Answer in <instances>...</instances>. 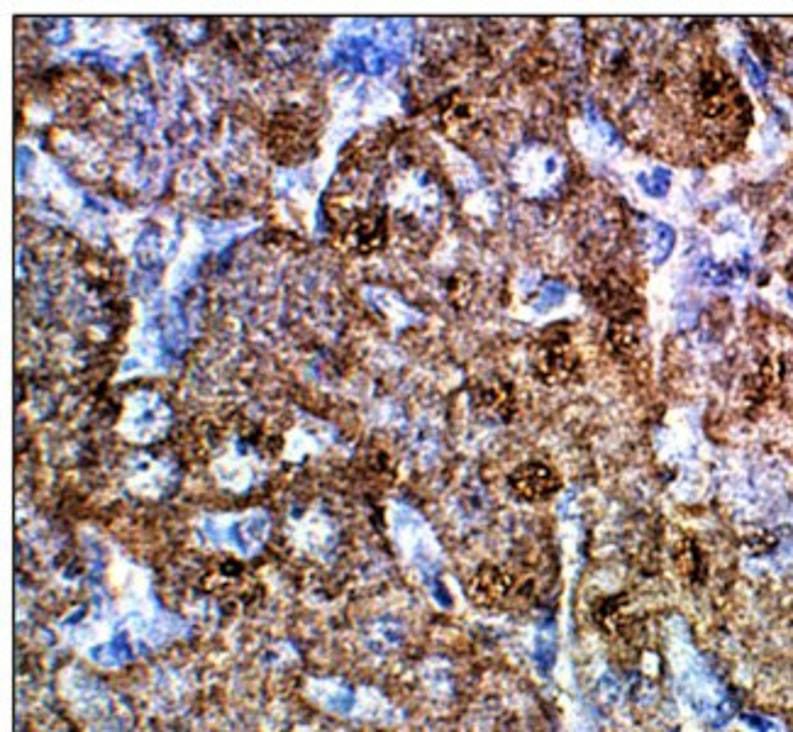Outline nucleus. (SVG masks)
Returning a JSON list of instances; mask_svg holds the SVG:
<instances>
[{"label": "nucleus", "instance_id": "f257e3e1", "mask_svg": "<svg viewBox=\"0 0 793 732\" xmlns=\"http://www.w3.org/2000/svg\"><path fill=\"white\" fill-rule=\"evenodd\" d=\"M318 125L301 110H281L269 122L266 144L281 164H301L313 154Z\"/></svg>", "mask_w": 793, "mask_h": 732}, {"label": "nucleus", "instance_id": "f8f14e48", "mask_svg": "<svg viewBox=\"0 0 793 732\" xmlns=\"http://www.w3.org/2000/svg\"><path fill=\"white\" fill-rule=\"evenodd\" d=\"M740 61H742V66H745V69H747V76H750V81H752V86H754V88H764V86H767V74H764V71L759 69L757 61H754V59L750 57V54H742Z\"/></svg>", "mask_w": 793, "mask_h": 732}, {"label": "nucleus", "instance_id": "7ed1b4c3", "mask_svg": "<svg viewBox=\"0 0 793 732\" xmlns=\"http://www.w3.org/2000/svg\"><path fill=\"white\" fill-rule=\"evenodd\" d=\"M203 589L215 601L225 603L227 608L249 606V603H254L262 596V584L257 581V576L247 567H242L240 562H235V559L215 562L208 569V574L203 576Z\"/></svg>", "mask_w": 793, "mask_h": 732}, {"label": "nucleus", "instance_id": "ddd939ff", "mask_svg": "<svg viewBox=\"0 0 793 732\" xmlns=\"http://www.w3.org/2000/svg\"><path fill=\"white\" fill-rule=\"evenodd\" d=\"M703 274H706L708 281H713L715 286H723L730 281V271L725 269V266H715V264H708L706 269H703Z\"/></svg>", "mask_w": 793, "mask_h": 732}, {"label": "nucleus", "instance_id": "2eb2a0df", "mask_svg": "<svg viewBox=\"0 0 793 732\" xmlns=\"http://www.w3.org/2000/svg\"><path fill=\"white\" fill-rule=\"evenodd\" d=\"M745 723H750L754 730H759V732H774L776 730V725L772 723V720H764V718H754V715H747L745 718Z\"/></svg>", "mask_w": 793, "mask_h": 732}, {"label": "nucleus", "instance_id": "0eeeda50", "mask_svg": "<svg viewBox=\"0 0 793 732\" xmlns=\"http://www.w3.org/2000/svg\"><path fill=\"white\" fill-rule=\"evenodd\" d=\"M386 237H388V218H386V210L381 208L366 210V213L357 215V218L347 225L345 232L349 249H352L354 254H362V257H371V254L379 252V249L386 244Z\"/></svg>", "mask_w": 793, "mask_h": 732}, {"label": "nucleus", "instance_id": "f03ea898", "mask_svg": "<svg viewBox=\"0 0 793 732\" xmlns=\"http://www.w3.org/2000/svg\"><path fill=\"white\" fill-rule=\"evenodd\" d=\"M530 369L547 386H562L574 379L579 371V354L571 345L567 330L552 327L532 342Z\"/></svg>", "mask_w": 793, "mask_h": 732}, {"label": "nucleus", "instance_id": "9b49d317", "mask_svg": "<svg viewBox=\"0 0 793 732\" xmlns=\"http://www.w3.org/2000/svg\"><path fill=\"white\" fill-rule=\"evenodd\" d=\"M669 183H671V176L667 169H654L652 174L640 176V186L645 188L647 196H652V198H662L664 193L669 191Z\"/></svg>", "mask_w": 793, "mask_h": 732}, {"label": "nucleus", "instance_id": "423d86ee", "mask_svg": "<svg viewBox=\"0 0 793 732\" xmlns=\"http://www.w3.org/2000/svg\"><path fill=\"white\" fill-rule=\"evenodd\" d=\"M510 491L528 503H540L552 498L559 491L557 471L542 462H525L510 474L508 479Z\"/></svg>", "mask_w": 793, "mask_h": 732}, {"label": "nucleus", "instance_id": "4468645a", "mask_svg": "<svg viewBox=\"0 0 793 732\" xmlns=\"http://www.w3.org/2000/svg\"><path fill=\"white\" fill-rule=\"evenodd\" d=\"M781 74H784L786 86H789L793 91V47L789 49V52L781 54Z\"/></svg>", "mask_w": 793, "mask_h": 732}, {"label": "nucleus", "instance_id": "1a4fd4ad", "mask_svg": "<svg viewBox=\"0 0 793 732\" xmlns=\"http://www.w3.org/2000/svg\"><path fill=\"white\" fill-rule=\"evenodd\" d=\"M606 345L615 359L620 362H635L642 354V335L635 320L625 323H610L606 332Z\"/></svg>", "mask_w": 793, "mask_h": 732}, {"label": "nucleus", "instance_id": "20e7f679", "mask_svg": "<svg viewBox=\"0 0 793 732\" xmlns=\"http://www.w3.org/2000/svg\"><path fill=\"white\" fill-rule=\"evenodd\" d=\"M591 303L608 315L610 323H625L635 320L642 310V301L632 288L620 281L618 276H603L596 284L589 286Z\"/></svg>", "mask_w": 793, "mask_h": 732}, {"label": "nucleus", "instance_id": "39448f33", "mask_svg": "<svg viewBox=\"0 0 793 732\" xmlns=\"http://www.w3.org/2000/svg\"><path fill=\"white\" fill-rule=\"evenodd\" d=\"M469 396L479 415L496 420V423H508L515 415L513 386L501 376H484V379L474 381L469 388Z\"/></svg>", "mask_w": 793, "mask_h": 732}, {"label": "nucleus", "instance_id": "6e6552de", "mask_svg": "<svg viewBox=\"0 0 793 732\" xmlns=\"http://www.w3.org/2000/svg\"><path fill=\"white\" fill-rule=\"evenodd\" d=\"M515 593V576L506 569L484 564L469 581V596L476 606L498 608Z\"/></svg>", "mask_w": 793, "mask_h": 732}, {"label": "nucleus", "instance_id": "9d476101", "mask_svg": "<svg viewBox=\"0 0 793 732\" xmlns=\"http://www.w3.org/2000/svg\"><path fill=\"white\" fill-rule=\"evenodd\" d=\"M674 247V232L669 225H652L650 232V249H652V262L662 264L664 259L671 254Z\"/></svg>", "mask_w": 793, "mask_h": 732}]
</instances>
